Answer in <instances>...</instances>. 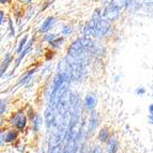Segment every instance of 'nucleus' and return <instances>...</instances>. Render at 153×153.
I'll return each instance as SVG.
<instances>
[{
	"label": "nucleus",
	"instance_id": "9",
	"mask_svg": "<svg viewBox=\"0 0 153 153\" xmlns=\"http://www.w3.org/2000/svg\"><path fill=\"white\" fill-rule=\"evenodd\" d=\"M11 60H12V57H11L10 55H7L5 58H4V60H3V62H2V66H1V69H0V74L1 75L4 73L5 70L8 69V66H9V64H10Z\"/></svg>",
	"mask_w": 153,
	"mask_h": 153
},
{
	"label": "nucleus",
	"instance_id": "6",
	"mask_svg": "<svg viewBox=\"0 0 153 153\" xmlns=\"http://www.w3.org/2000/svg\"><path fill=\"white\" fill-rule=\"evenodd\" d=\"M55 23V17H53V16H51V17L46 18L45 22H44L43 24H42V26L40 27V31L41 32H47V31L49 30V29L53 27V25H54Z\"/></svg>",
	"mask_w": 153,
	"mask_h": 153
},
{
	"label": "nucleus",
	"instance_id": "15",
	"mask_svg": "<svg viewBox=\"0 0 153 153\" xmlns=\"http://www.w3.org/2000/svg\"><path fill=\"white\" fill-rule=\"evenodd\" d=\"M40 122H41V118L39 117V116H36V119H34V122H33V124H34V131L39 130V124H40Z\"/></svg>",
	"mask_w": 153,
	"mask_h": 153
},
{
	"label": "nucleus",
	"instance_id": "8",
	"mask_svg": "<svg viewBox=\"0 0 153 153\" xmlns=\"http://www.w3.org/2000/svg\"><path fill=\"white\" fill-rule=\"evenodd\" d=\"M31 46H32V41L29 42L28 46H27L26 48H24L23 51H22L21 53H19V54H21V55H19V57H18L17 60H16V63H15V66H14V70H15L16 68H17V66L19 65V63H21V61L24 59V57H25L26 55H27V53H29V51H30V48H31Z\"/></svg>",
	"mask_w": 153,
	"mask_h": 153
},
{
	"label": "nucleus",
	"instance_id": "14",
	"mask_svg": "<svg viewBox=\"0 0 153 153\" xmlns=\"http://www.w3.org/2000/svg\"><path fill=\"white\" fill-rule=\"evenodd\" d=\"M72 30H73V29H72V27H70V26H66V27H64V28L62 29V31H61L62 36H69V34H71Z\"/></svg>",
	"mask_w": 153,
	"mask_h": 153
},
{
	"label": "nucleus",
	"instance_id": "19",
	"mask_svg": "<svg viewBox=\"0 0 153 153\" xmlns=\"http://www.w3.org/2000/svg\"><path fill=\"white\" fill-rule=\"evenodd\" d=\"M3 23H4V13L0 11V25H2Z\"/></svg>",
	"mask_w": 153,
	"mask_h": 153
},
{
	"label": "nucleus",
	"instance_id": "4",
	"mask_svg": "<svg viewBox=\"0 0 153 153\" xmlns=\"http://www.w3.org/2000/svg\"><path fill=\"white\" fill-rule=\"evenodd\" d=\"M12 123L14 125H16V128L18 130H23L26 126V124H27V119L22 114H17V115L12 118Z\"/></svg>",
	"mask_w": 153,
	"mask_h": 153
},
{
	"label": "nucleus",
	"instance_id": "16",
	"mask_svg": "<svg viewBox=\"0 0 153 153\" xmlns=\"http://www.w3.org/2000/svg\"><path fill=\"white\" fill-rule=\"evenodd\" d=\"M56 36H57L56 34H47V36H44V40H45V41H47L48 43H51V42L53 41Z\"/></svg>",
	"mask_w": 153,
	"mask_h": 153
},
{
	"label": "nucleus",
	"instance_id": "18",
	"mask_svg": "<svg viewBox=\"0 0 153 153\" xmlns=\"http://www.w3.org/2000/svg\"><path fill=\"white\" fill-rule=\"evenodd\" d=\"M92 153H103V150H102V148H101L100 146H95L94 150H93V152H92Z\"/></svg>",
	"mask_w": 153,
	"mask_h": 153
},
{
	"label": "nucleus",
	"instance_id": "24",
	"mask_svg": "<svg viewBox=\"0 0 153 153\" xmlns=\"http://www.w3.org/2000/svg\"><path fill=\"white\" fill-rule=\"evenodd\" d=\"M26 1H27V2H31V0H26Z\"/></svg>",
	"mask_w": 153,
	"mask_h": 153
},
{
	"label": "nucleus",
	"instance_id": "13",
	"mask_svg": "<svg viewBox=\"0 0 153 153\" xmlns=\"http://www.w3.org/2000/svg\"><path fill=\"white\" fill-rule=\"evenodd\" d=\"M97 126V115L93 112V115H92V117H91V130H92V132L95 130Z\"/></svg>",
	"mask_w": 153,
	"mask_h": 153
},
{
	"label": "nucleus",
	"instance_id": "22",
	"mask_svg": "<svg viewBox=\"0 0 153 153\" xmlns=\"http://www.w3.org/2000/svg\"><path fill=\"white\" fill-rule=\"evenodd\" d=\"M3 143V136L0 135V143Z\"/></svg>",
	"mask_w": 153,
	"mask_h": 153
},
{
	"label": "nucleus",
	"instance_id": "5",
	"mask_svg": "<svg viewBox=\"0 0 153 153\" xmlns=\"http://www.w3.org/2000/svg\"><path fill=\"white\" fill-rule=\"evenodd\" d=\"M110 137H111V134H110V132L108 131V128H103L102 130L99 132V134H97L99 140L103 143H107V140Z\"/></svg>",
	"mask_w": 153,
	"mask_h": 153
},
{
	"label": "nucleus",
	"instance_id": "21",
	"mask_svg": "<svg viewBox=\"0 0 153 153\" xmlns=\"http://www.w3.org/2000/svg\"><path fill=\"white\" fill-rule=\"evenodd\" d=\"M149 122H150L151 124H153V116L152 115L149 116Z\"/></svg>",
	"mask_w": 153,
	"mask_h": 153
},
{
	"label": "nucleus",
	"instance_id": "25",
	"mask_svg": "<svg viewBox=\"0 0 153 153\" xmlns=\"http://www.w3.org/2000/svg\"><path fill=\"white\" fill-rule=\"evenodd\" d=\"M1 115H2V112H1V111H0V116H1Z\"/></svg>",
	"mask_w": 153,
	"mask_h": 153
},
{
	"label": "nucleus",
	"instance_id": "11",
	"mask_svg": "<svg viewBox=\"0 0 153 153\" xmlns=\"http://www.w3.org/2000/svg\"><path fill=\"white\" fill-rule=\"evenodd\" d=\"M63 38H62V36H60V38H55L54 40H53V41L51 42V45L53 46V47H55V48H58V47H60V46L62 45V43H63Z\"/></svg>",
	"mask_w": 153,
	"mask_h": 153
},
{
	"label": "nucleus",
	"instance_id": "7",
	"mask_svg": "<svg viewBox=\"0 0 153 153\" xmlns=\"http://www.w3.org/2000/svg\"><path fill=\"white\" fill-rule=\"evenodd\" d=\"M97 105V99L93 95H87L85 100V106L88 110H93Z\"/></svg>",
	"mask_w": 153,
	"mask_h": 153
},
{
	"label": "nucleus",
	"instance_id": "20",
	"mask_svg": "<svg viewBox=\"0 0 153 153\" xmlns=\"http://www.w3.org/2000/svg\"><path fill=\"white\" fill-rule=\"evenodd\" d=\"M149 112H150V115L153 116V103L149 106Z\"/></svg>",
	"mask_w": 153,
	"mask_h": 153
},
{
	"label": "nucleus",
	"instance_id": "3",
	"mask_svg": "<svg viewBox=\"0 0 153 153\" xmlns=\"http://www.w3.org/2000/svg\"><path fill=\"white\" fill-rule=\"evenodd\" d=\"M105 153H117L119 150V140L117 137H110L107 140Z\"/></svg>",
	"mask_w": 153,
	"mask_h": 153
},
{
	"label": "nucleus",
	"instance_id": "17",
	"mask_svg": "<svg viewBox=\"0 0 153 153\" xmlns=\"http://www.w3.org/2000/svg\"><path fill=\"white\" fill-rule=\"evenodd\" d=\"M145 92H146V90L143 89V88H139V89L136 90L135 93L137 95H143V94H145Z\"/></svg>",
	"mask_w": 153,
	"mask_h": 153
},
{
	"label": "nucleus",
	"instance_id": "10",
	"mask_svg": "<svg viewBox=\"0 0 153 153\" xmlns=\"http://www.w3.org/2000/svg\"><path fill=\"white\" fill-rule=\"evenodd\" d=\"M17 132H14V131H11V132H9L7 135H5L4 137V140L8 141V143H11V141H14L17 138Z\"/></svg>",
	"mask_w": 153,
	"mask_h": 153
},
{
	"label": "nucleus",
	"instance_id": "23",
	"mask_svg": "<svg viewBox=\"0 0 153 153\" xmlns=\"http://www.w3.org/2000/svg\"><path fill=\"white\" fill-rule=\"evenodd\" d=\"M8 0H0V3H5Z\"/></svg>",
	"mask_w": 153,
	"mask_h": 153
},
{
	"label": "nucleus",
	"instance_id": "12",
	"mask_svg": "<svg viewBox=\"0 0 153 153\" xmlns=\"http://www.w3.org/2000/svg\"><path fill=\"white\" fill-rule=\"evenodd\" d=\"M27 40H28V36H25L21 40V42H19V44H18L17 51H16V53H17V54H19V53H21V51L24 49V47H25L26 43H27Z\"/></svg>",
	"mask_w": 153,
	"mask_h": 153
},
{
	"label": "nucleus",
	"instance_id": "1",
	"mask_svg": "<svg viewBox=\"0 0 153 153\" xmlns=\"http://www.w3.org/2000/svg\"><path fill=\"white\" fill-rule=\"evenodd\" d=\"M110 26L105 19H102L97 15V18H92L91 22L86 25L84 32L86 36H97V38H102L106 36L107 32L109 31Z\"/></svg>",
	"mask_w": 153,
	"mask_h": 153
},
{
	"label": "nucleus",
	"instance_id": "2",
	"mask_svg": "<svg viewBox=\"0 0 153 153\" xmlns=\"http://www.w3.org/2000/svg\"><path fill=\"white\" fill-rule=\"evenodd\" d=\"M126 3H128V0H112L111 3L103 12V16L105 17V19H108V21L117 19Z\"/></svg>",
	"mask_w": 153,
	"mask_h": 153
}]
</instances>
